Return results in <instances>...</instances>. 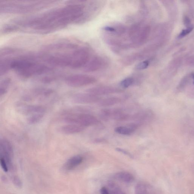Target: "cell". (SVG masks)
<instances>
[{"label":"cell","instance_id":"1","mask_svg":"<svg viewBox=\"0 0 194 194\" xmlns=\"http://www.w3.org/2000/svg\"><path fill=\"white\" fill-rule=\"evenodd\" d=\"M78 13L75 5L68 4L36 17L20 20L19 24L20 26L30 27L39 32L48 33L74 23Z\"/></svg>","mask_w":194,"mask_h":194},{"label":"cell","instance_id":"2","mask_svg":"<svg viewBox=\"0 0 194 194\" xmlns=\"http://www.w3.org/2000/svg\"><path fill=\"white\" fill-rule=\"evenodd\" d=\"M11 69L19 77L25 79L43 74L52 70L45 65L24 58L12 59Z\"/></svg>","mask_w":194,"mask_h":194},{"label":"cell","instance_id":"3","mask_svg":"<svg viewBox=\"0 0 194 194\" xmlns=\"http://www.w3.org/2000/svg\"><path fill=\"white\" fill-rule=\"evenodd\" d=\"M53 1H42L32 3L16 2L1 3V12L6 13H26L38 11L52 4Z\"/></svg>","mask_w":194,"mask_h":194},{"label":"cell","instance_id":"4","mask_svg":"<svg viewBox=\"0 0 194 194\" xmlns=\"http://www.w3.org/2000/svg\"><path fill=\"white\" fill-rule=\"evenodd\" d=\"M67 124H76L85 127L98 124L99 121L95 116L88 114L69 113L63 119Z\"/></svg>","mask_w":194,"mask_h":194},{"label":"cell","instance_id":"5","mask_svg":"<svg viewBox=\"0 0 194 194\" xmlns=\"http://www.w3.org/2000/svg\"><path fill=\"white\" fill-rule=\"evenodd\" d=\"M67 86L72 87H80L88 86L96 82L94 77L86 74H75L67 76L65 79Z\"/></svg>","mask_w":194,"mask_h":194},{"label":"cell","instance_id":"6","mask_svg":"<svg viewBox=\"0 0 194 194\" xmlns=\"http://www.w3.org/2000/svg\"><path fill=\"white\" fill-rule=\"evenodd\" d=\"M72 62L71 67L79 68L86 65L89 62L90 54L86 48L79 49L71 53Z\"/></svg>","mask_w":194,"mask_h":194},{"label":"cell","instance_id":"7","mask_svg":"<svg viewBox=\"0 0 194 194\" xmlns=\"http://www.w3.org/2000/svg\"><path fill=\"white\" fill-rule=\"evenodd\" d=\"M100 115L103 119L117 121H126L131 117L128 114L118 108L104 109L101 111Z\"/></svg>","mask_w":194,"mask_h":194},{"label":"cell","instance_id":"8","mask_svg":"<svg viewBox=\"0 0 194 194\" xmlns=\"http://www.w3.org/2000/svg\"><path fill=\"white\" fill-rule=\"evenodd\" d=\"M72 100L75 103L83 104L99 102L101 99L98 96L87 92L75 94L72 97Z\"/></svg>","mask_w":194,"mask_h":194},{"label":"cell","instance_id":"9","mask_svg":"<svg viewBox=\"0 0 194 194\" xmlns=\"http://www.w3.org/2000/svg\"><path fill=\"white\" fill-rule=\"evenodd\" d=\"M17 107L18 111L25 115L31 116L38 113L45 114V109L41 106L35 105L20 104Z\"/></svg>","mask_w":194,"mask_h":194},{"label":"cell","instance_id":"10","mask_svg":"<svg viewBox=\"0 0 194 194\" xmlns=\"http://www.w3.org/2000/svg\"><path fill=\"white\" fill-rule=\"evenodd\" d=\"M87 91L88 92L98 96L120 93L122 92V91L120 89L108 86H101L91 88L88 89Z\"/></svg>","mask_w":194,"mask_h":194},{"label":"cell","instance_id":"11","mask_svg":"<svg viewBox=\"0 0 194 194\" xmlns=\"http://www.w3.org/2000/svg\"><path fill=\"white\" fill-rule=\"evenodd\" d=\"M106 60L102 57L97 56L94 57L85 66V72H91L99 70L106 64Z\"/></svg>","mask_w":194,"mask_h":194},{"label":"cell","instance_id":"12","mask_svg":"<svg viewBox=\"0 0 194 194\" xmlns=\"http://www.w3.org/2000/svg\"><path fill=\"white\" fill-rule=\"evenodd\" d=\"M86 127L76 124H67L58 129L59 132L63 134L72 135L82 132Z\"/></svg>","mask_w":194,"mask_h":194},{"label":"cell","instance_id":"13","mask_svg":"<svg viewBox=\"0 0 194 194\" xmlns=\"http://www.w3.org/2000/svg\"><path fill=\"white\" fill-rule=\"evenodd\" d=\"M133 120L137 121L139 124L140 123L150 122L153 119V113L150 111H145L138 113L132 116Z\"/></svg>","mask_w":194,"mask_h":194},{"label":"cell","instance_id":"14","mask_svg":"<svg viewBox=\"0 0 194 194\" xmlns=\"http://www.w3.org/2000/svg\"><path fill=\"white\" fill-rule=\"evenodd\" d=\"M83 161V157L80 155L73 156L66 161L64 166V168L69 171L74 169L82 163Z\"/></svg>","mask_w":194,"mask_h":194},{"label":"cell","instance_id":"15","mask_svg":"<svg viewBox=\"0 0 194 194\" xmlns=\"http://www.w3.org/2000/svg\"><path fill=\"white\" fill-rule=\"evenodd\" d=\"M138 124L135 123L131 124L129 126H119L115 129V131L117 133L124 136L131 135L134 132L138 126Z\"/></svg>","mask_w":194,"mask_h":194},{"label":"cell","instance_id":"16","mask_svg":"<svg viewBox=\"0 0 194 194\" xmlns=\"http://www.w3.org/2000/svg\"><path fill=\"white\" fill-rule=\"evenodd\" d=\"M77 45L68 42H61V43H54L46 46L44 47L46 50H56L67 49H74L77 47Z\"/></svg>","mask_w":194,"mask_h":194},{"label":"cell","instance_id":"17","mask_svg":"<svg viewBox=\"0 0 194 194\" xmlns=\"http://www.w3.org/2000/svg\"><path fill=\"white\" fill-rule=\"evenodd\" d=\"M0 151L1 154L12 156L13 149L12 144L6 138H2L0 141Z\"/></svg>","mask_w":194,"mask_h":194},{"label":"cell","instance_id":"18","mask_svg":"<svg viewBox=\"0 0 194 194\" xmlns=\"http://www.w3.org/2000/svg\"><path fill=\"white\" fill-rule=\"evenodd\" d=\"M121 100L120 97H112L100 100L99 102V105L101 107H108L114 106L121 102Z\"/></svg>","mask_w":194,"mask_h":194},{"label":"cell","instance_id":"19","mask_svg":"<svg viewBox=\"0 0 194 194\" xmlns=\"http://www.w3.org/2000/svg\"><path fill=\"white\" fill-rule=\"evenodd\" d=\"M11 59H3L1 61L0 66V75L2 76L6 74L11 69V64L12 62Z\"/></svg>","mask_w":194,"mask_h":194},{"label":"cell","instance_id":"20","mask_svg":"<svg viewBox=\"0 0 194 194\" xmlns=\"http://www.w3.org/2000/svg\"><path fill=\"white\" fill-rule=\"evenodd\" d=\"M115 176L117 179L126 183H131L134 180V177L132 175L127 172H118L116 174Z\"/></svg>","mask_w":194,"mask_h":194},{"label":"cell","instance_id":"21","mask_svg":"<svg viewBox=\"0 0 194 194\" xmlns=\"http://www.w3.org/2000/svg\"><path fill=\"white\" fill-rule=\"evenodd\" d=\"M11 82V79L10 78L3 79L0 84V96H2L4 95L7 92V90Z\"/></svg>","mask_w":194,"mask_h":194},{"label":"cell","instance_id":"22","mask_svg":"<svg viewBox=\"0 0 194 194\" xmlns=\"http://www.w3.org/2000/svg\"><path fill=\"white\" fill-rule=\"evenodd\" d=\"M44 114H35L29 116L27 118V122L30 125H33L39 122L43 118Z\"/></svg>","mask_w":194,"mask_h":194},{"label":"cell","instance_id":"23","mask_svg":"<svg viewBox=\"0 0 194 194\" xmlns=\"http://www.w3.org/2000/svg\"><path fill=\"white\" fill-rule=\"evenodd\" d=\"M19 28L17 25L15 24H6L3 26L2 30L1 33H9L12 32H15L19 30Z\"/></svg>","mask_w":194,"mask_h":194},{"label":"cell","instance_id":"24","mask_svg":"<svg viewBox=\"0 0 194 194\" xmlns=\"http://www.w3.org/2000/svg\"><path fill=\"white\" fill-rule=\"evenodd\" d=\"M134 81V79L132 77H127L121 81L120 83V85L123 88H127L133 84Z\"/></svg>","mask_w":194,"mask_h":194},{"label":"cell","instance_id":"25","mask_svg":"<svg viewBox=\"0 0 194 194\" xmlns=\"http://www.w3.org/2000/svg\"><path fill=\"white\" fill-rule=\"evenodd\" d=\"M147 190L144 185L142 184H138L136 185L135 188L136 194H146Z\"/></svg>","mask_w":194,"mask_h":194},{"label":"cell","instance_id":"26","mask_svg":"<svg viewBox=\"0 0 194 194\" xmlns=\"http://www.w3.org/2000/svg\"><path fill=\"white\" fill-rule=\"evenodd\" d=\"M149 64V62L148 60L143 61L140 63L136 66V69L138 70H144L147 68Z\"/></svg>","mask_w":194,"mask_h":194},{"label":"cell","instance_id":"27","mask_svg":"<svg viewBox=\"0 0 194 194\" xmlns=\"http://www.w3.org/2000/svg\"><path fill=\"white\" fill-rule=\"evenodd\" d=\"M194 29L193 26H191L189 27H188L186 29L182 30L181 33H180L178 36L179 38H183L185 36L187 35L188 34L193 30Z\"/></svg>","mask_w":194,"mask_h":194},{"label":"cell","instance_id":"28","mask_svg":"<svg viewBox=\"0 0 194 194\" xmlns=\"http://www.w3.org/2000/svg\"><path fill=\"white\" fill-rule=\"evenodd\" d=\"M0 161H1V167L3 169V171L6 172H8V166H7V164L4 159L3 158L1 157Z\"/></svg>","mask_w":194,"mask_h":194},{"label":"cell","instance_id":"29","mask_svg":"<svg viewBox=\"0 0 194 194\" xmlns=\"http://www.w3.org/2000/svg\"><path fill=\"white\" fill-rule=\"evenodd\" d=\"M116 150L119 152H121V153L123 154H124L126 155V156H128V157L131 158H134V156H133L129 152H127V151H126V150L123 149L117 148L116 149Z\"/></svg>","mask_w":194,"mask_h":194},{"label":"cell","instance_id":"30","mask_svg":"<svg viewBox=\"0 0 194 194\" xmlns=\"http://www.w3.org/2000/svg\"><path fill=\"white\" fill-rule=\"evenodd\" d=\"M184 22L186 26H188V27H189L190 26H191V25H190V20L188 17H185Z\"/></svg>","mask_w":194,"mask_h":194},{"label":"cell","instance_id":"31","mask_svg":"<svg viewBox=\"0 0 194 194\" xmlns=\"http://www.w3.org/2000/svg\"><path fill=\"white\" fill-rule=\"evenodd\" d=\"M100 191H101V194H109L107 189L105 187H102L101 188Z\"/></svg>","mask_w":194,"mask_h":194},{"label":"cell","instance_id":"32","mask_svg":"<svg viewBox=\"0 0 194 194\" xmlns=\"http://www.w3.org/2000/svg\"><path fill=\"white\" fill-rule=\"evenodd\" d=\"M108 185L111 188H113L115 186V183L112 181H109L108 182Z\"/></svg>","mask_w":194,"mask_h":194},{"label":"cell","instance_id":"33","mask_svg":"<svg viewBox=\"0 0 194 194\" xmlns=\"http://www.w3.org/2000/svg\"><path fill=\"white\" fill-rule=\"evenodd\" d=\"M193 79H194L193 84H194V76H193Z\"/></svg>","mask_w":194,"mask_h":194}]
</instances>
